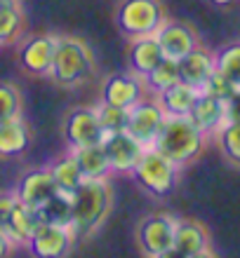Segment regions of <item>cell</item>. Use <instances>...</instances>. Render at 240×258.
<instances>
[{"label": "cell", "instance_id": "obj_1", "mask_svg": "<svg viewBox=\"0 0 240 258\" xmlns=\"http://www.w3.org/2000/svg\"><path fill=\"white\" fill-rule=\"evenodd\" d=\"M111 211V188L106 178H85L76 190L71 192V218L69 232L73 244L102 225V221Z\"/></svg>", "mask_w": 240, "mask_h": 258}, {"label": "cell", "instance_id": "obj_2", "mask_svg": "<svg viewBox=\"0 0 240 258\" xmlns=\"http://www.w3.org/2000/svg\"><path fill=\"white\" fill-rule=\"evenodd\" d=\"M205 141L207 136L188 120V115H167L153 141V148L163 153L167 160H172L177 167H181L193 162L205 150Z\"/></svg>", "mask_w": 240, "mask_h": 258}, {"label": "cell", "instance_id": "obj_3", "mask_svg": "<svg viewBox=\"0 0 240 258\" xmlns=\"http://www.w3.org/2000/svg\"><path fill=\"white\" fill-rule=\"evenodd\" d=\"M94 68V59L87 45L78 38H57L55 47V61L52 71L55 80L64 87H76L80 85Z\"/></svg>", "mask_w": 240, "mask_h": 258}, {"label": "cell", "instance_id": "obj_4", "mask_svg": "<svg viewBox=\"0 0 240 258\" xmlns=\"http://www.w3.org/2000/svg\"><path fill=\"white\" fill-rule=\"evenodd\" d=\"M130 174L149 195L167 197V195H172L174 185H177L179 167L151 146V148H146L141 153L139 162L134 164V169Z\"/></svg>", "mask_w": 240, "mask_h": 258}, {"label": "cell", "instance_id": "obj_5", "mask_svg": "<svg viewBox=\"0 0 240 258\" xmlns=\"http://www.w3.org/2000/svg\"><path fill=\"white\" fill-rule=\"evenodd\" d=\"M165 21L160 0H123L116 12V24L127 38L153 35Z\"/></svg>", "mask_w": 240, "mask_h": 258}, {"label": "cell", "instance_id": "obj_6", "mask_svg": "<svg viewBox=\"0 0 240 258\" xmlns=\"http://www.w3.org/2000/svg\"><path fill=\"white\" fill-rule=\"evenodd\" d=\"M174 228H177V218L167 216V214H153L144 218L137 230L141 253L151 258H167L172 251V242H174Z\"/></svg>", "mask_w": 240, "mask_h": 258}, {"label": "cell", "instance_id": "obj_7", "mask_svg": "<svg viewBox=\"0 0 240 258\" xmlns=\"http://www.w3.org/2000/svg\"><path fill=\"white\" fill-rule=\"evenodd\" d=\"M165 110L160 108L158 99H141L130 108V117H127V127L125 132L132 134L144 148H151L156 136H158L160 127L165 122Z\"/></svg>", "mask_w": 240, "mask_h": 258}, {"label": "cell", "instance_id": "obj_8", "mask_svg": "<svg viewBox=\"0 0 240 258\" xmlns=\"http://www.w3.org/2000/svg\"><path fill=\"white\" fill-rule=\"evenodd\" d=\"M104 153L109 160L111 174H130L134 169V164L139 162V157L144 153V146L127 132H116V134L104 136Z\"/></svg>", "mask_w": 240, "mask_h": 258}, {"label": "cell", "instance_id": "obj_9", "mask_svg": "<svg viewBox=\"0 0 240 258\" xmlns=\"http://www.w3.org/2000/svg\"><path fill=\"white\" fill-rule=\"evenodd\" d=\"M104 129L94 108H73L64 120V139L71 148L104 141Z\"/></svg>", "mask_w": 240, "mask_h": 258}, {"label": "cell", "instance_id": "obj_10", "mask_svg": "<svg viewBox=\"0 0 240 258\" xmlns=\"http://www.w3.org/2000/svg\"><path fill=\"white\" fill-rule=\"evenodd\" d=\"M146 96L144 78L137 73H120L106 78L102 85V101L111 106H120V108H132Z\"/></svg>", "mask_w": 240, "mask_h": 258}, {"label": "cell", "instance_id": "obj_11", "mask_svg": "<svg viewBox=\"0 0 240 258\" xmlns=\"http://www.w3.org/2000/svg\"><path fill=\"white\" fill-rule=\"evenodd\" d=\"M55 35H31L19 47V66L28 75H47L55 61Z\"/></svg>", "mask_w": 240, "mask_h": 258}, {"label": "cell", "instance_id": "obj_12", "mask_svg": "<svg viewBox=\"0 0 240 258\" xmlns=\"http://www.w3.org/2000/svg\"><path fill=\"white\" fill-rule=\"evenodd\" d=\"M73 249V239L66 225L40 223L28 242V251L38 258H62Z\"/></svg>", "mask_w": 240, "mask_h": 258}, {"label": "cell", "instance_id": "obj_13", "mask_svg": "<svg viewBox=\"0 0 240 258\" xmlns=\"http://www.w3.org/2000/svg\"><path fill=\"white\" fill-rule=\"evenodd\" d=\"M156 40H158L163 56L179 61L181 56H186L191 49L198 47V35L191 26H186L181 21H163L156 31Z\"/></svg>", "mask_w": 240, "mask_h": 258}, {"label": "cell", "instance_id": "obj_14", "mask_svg": "<svg viewBox=\"0 0 240 258\" xmlns=\"http://www.w3.org/2000/svg\"><path fill=\"white\" fill-rule=\"evenodd\" d=\"M205 253H210V237L205 228L198 221H177L170 256L198 258Z\"/></svg>", "mask_w": 240, "mask_h": 258}, {"label": "cell", "instance_id": "obj_15", "mask_svg": "<svg viewBox=\"0 0 240 258\" xmlns=\"http://www.w3.org/2000/svg\"><path fill=\"white\" fill-rule=\"evenodd\" d=\"M17 200L33 209H40L42 204L47 202L52 195H57V183L52 178V171L50 169H33L24 174L21 181L17 183Z\"/></svg>", "mask_w": 240, "mask_h": 258}, {"label": "cell", "instance_id": "obj_16", "mask_svg": "<svg viewBox=\"0 0 240 258\" xmlns=\"http://www.w3.org/2000/svg\"><path fill=\"white\" fill-rule=\"evenodd\" d=\"M188 120L205 136L214 134V132H219L226 124V101H219V99L200 92L191 113H188Z\"/></svg>", "mask_w": 240, "mask_h": 258}, {"label": "cell", "instance_id": "obj_17", "mask_svg": "<svg viewBox=\"0 0 240 258\" xmlns=\"http://www.w3.org/2000/svg\"><path fill=\"white\" fill-rule=\"evenodd\" d=\"M179 78L186 85H193V87H203L207 82V78L214 73V54L207 52L205 47H196L191 49L186 56L179 59Z\"/></svg>", "mask_w": 240, "mask_h": 258}, {"label": "cell", "instance_id": "obj_18", "mask_svg": "<svg viewBox=\"0 0 240 258\" xmlns=\"http://www.w3.org/2000/svg\"><path fill=\"white\" fill-rule=\"evenodd\" d=\"M40 214H38V209H33V207H28V204L24 202H14L12 211H10V221H7V237L12 239L14 244H24L28 246V242H31V237H33V232L38 230V225H40Z\"/></svg>", "mask_w": 240, "mask_h": 258}, {"label": "cell", "instance_id": "obj_19", "mask_svg": "<svg viewBox=\"0 0 240 258\" xmlns=\"http://www.w3.org/2000/svg\"><path fill=\"white\" fill-rule=\"evenodd\" d=\"M163 49H160L156 35H139L130 42V71L144 78L163 61Z\"/></svg>", "mask_w": 240, "mask_h": 258}, {"label": "cell", "instance_id": "obj_20", "mask_svg": "<svg viewBox=\"0 0 240 258\" xmlns=\"http://www.w3.org/2000/svg\"><path fill=\"white\" fill-rule=\"evenodd\" d=\"M200 96V89L193 87V85H186V82H177L172 85L170 89H165L160 94H156L160 108L165 110V115H188L193 108L196 99Z\"/></svg>", "mask_w": 240, "mask_h": 258}, {"label": "cell", "instance_id": "obj_21", "mask_svg": "<svg viewBox=\"0 0 240 258\" xmlns=\"http://www.w3.org/2000/svg\"><path fill=\"white\" fill-rule=\"evenodd\" d=\"M71 155L80 167V174L85 178H109L111 167L106 160L102 143H89V146H78L71 148Z\"/></svg>", "mask_w": 240, "mask_h": 258}, {"label": "cell", "instance_id": "obj_22", "mask_svg": "<svg viewBox=\"0 0 240 258\" xmlns=\"http://www.w3.org/2000/svg\"><path fill=\"white\" fill-rule=\"evenodd\" d=\"M31 146V129L21 117L0 122V157H17Z\"/></svg>", "mask_w": 240, "mask_h": 258}, {"label": "cell", "instance_id": "obj_23", "mask_svg": "<svg viewBox=\"0 0 240 258\" xmlns=\"http://www.w3.org/2000/svg\"><path fill=\"white\" fill-rule=\"evenodd\" d=\"M50 171H52V178H55V183H57V190L66 192V195H71V192L85 181V176L80 174V167H78V162L73 160L71 153L59 157V160L50 167Z\"/></svg>", "mask_w": 240, "mask_h": 258}, {"label": "cell", "instance_id": "obj_24", "mask_svg": "<svg viewBox=\"0 0 240 258\" xmlns=\"http://www.w3.org/2000/svg\"><path fill=\"white\" fill-rule=\"evenodd\" d=\"M177 82H181V78H179V63L174 59H167V56L153 68L151 73L144 75V85L151 94H160V92L170 89Z\"/></svg>", "mask_w": 240, "mask_h": 258}, {"label": "cell", "instance_id": "obj_25", "mask_svg": "<svg viewBox=\"0 0 240 258\" xmlns=\"http://www.w3.org/2000/svg\"><path fill=\"white\" fill-rule=\"evenodd\" d=\"M21 33L19 0H0V45L12 42Z\"/></svg>", "mask_w": 240, "mask_h": 258}, {"label": "cell", "instance_id": "obj_26", "mask_svg": "<svg viewBox=\"0 0 240 258\" xmlns=\"http://www.w3.org/2000/svg\"><path fill=\"white\" fill-rule=\"evenodd\" d=\"M214 71L228 78L235 89H240V42H231L214 54Z\"/></svg>", "mask_w": 240, "mask_h": 258}, {"label": "cell", "instance_id": "obj_27", "mask_svg": "<svg viewBox=\"0 0 240 258\" xmlns=\"http://www.w3.org/2000/svg\"><path fill=\"white\" fill-rule=\"evenodd\" d=\"M38 214H40L42 223L69 225V218H71V195L57 190V195H52L47 202L38 209Z\"/></svg>", "mask_w": 240, "mask_h": 258}, {"label": "cell", "instance_id": "obj_28", "mask_svg": "<svg viewBox=\"0 0 240 258\" xmlns=\"http://www.w3.org/2000/svg\"><path fill=\"white\" fill-rule=\"evenodd\" d=\"M94 110H97V117H99V124H102L104 134L125 132L127 117H130V108H120V106H111V103L99 101V106Z\"/></svg>", "mask_w": 240, "mask_h": 258}, {"label": "cell", "instance_id": "obj_29", "mask_svg": "<svg viewBox=\"0 0 240 258\" xmlns=\"http://www.w3.org/2000/svg\"><path fill=\"white\" fill-rule=\"evenodd\" d=\"M21 117V94L12 82H0V122Z\"/></svg>", "mask_w": 240, "mask_h": 258}, {"label": "cell", "instance_id": "obj_30", "mask_svg": "<svg viewBox=\"0 0 240 258\" xmlns=\"http://www.w3.org/2000/svg\"><path fill=\"white\" fill-rule=\"evenodd\" d=\"M219 146L231 162L240 164V122H226L219 129Z\"/></svg>", "mask_w": 240, "mask_h": 258}, {"label": "cell", "instance_id": "obj_31", "mask_svg": "<svg viewBox=\"0 0 240 258\" xmlns=\"http://www.w3.org/2000/svg\"><path fill=\"white\" fill-rule=\"evenodd\" d=\"M200 92H203V94L214 96V99H219V101H228V99L233 96L235 87H233V82L228 80V78H224L221 73H217V71H214V73L207 78L205 85L200 87Z\"/></svg>", "mask_w": 240, "mask_h": 258}, {"label": "cell", "instance_id": "obj_32", "mask_svg": "<svg viewBox=\"0 0 240 258\" xmlns=\"http://www.w3.org/2000/svg\"><path fill=\"white\" fill-rule=\"evenodd\" d=\"M14 202H17V195H7V192H0V230L7 228V221H10V211H12Z\"/></svg>", "mask_w": 240, "mask_h": 258}, {"label": "cell", "instance_id": "obj_33", "mask_svg": "<svg viewBox=\"0 0 240 258\" xmlns=\"http://www.w3.org/2000/svg\"><path fill=\"white\" fill-rule=\"evenodd\" d=\"M226 122H240V89L226 101Z\"/></svg>", "mask_w": 240, "mask_h": 258}, {"label": "cell", "instance_id": "obj_34", "mask_svg": "<svg viewBox=\"0 0 240 258\" xmlns=\"http://www.w3.org/2000/svg\"><path fill=\"white\" fill-rule=\"evenodd\" d=\"M14 242L10 237H7V232L5 230H0V258H5V256H10V253L14 251Z\"/></svg>", "mask_w": 240, "mask_h": 258}, {"label": "cell", "instance_id": "obj_35", "mask_svg": "<svg viewBox=\"0 0 240 258\" xmlns=\"http://www.w3.org/2000/svg\"><path fill=\"white\" fill-rule=\"evenodd\" d=\"M210 3H212V5H219V7H224V5H231L233 0H210Z\"/></svg>", "mask_w": 240, "mask_h": 258}]
</instances>
